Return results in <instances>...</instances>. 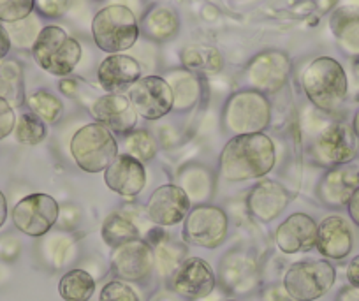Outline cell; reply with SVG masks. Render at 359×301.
Segmentation results:
<instances>
[{
	"mask_svg": "<svg viewBox=\"0 0 359 301\" xmlns=\"http://www.w3.org/2000/svg\"><path fill=\"white\" fill-rule=\"evenodd\" d=\"M275 145L266 134H243L227 141L220 154V173L227 182L262 178L273 169Z\"/></svg>",
	"mask_w": 359,
	"mask_h": 301,
	"instance_id": "6da1fadb",
	"label": "cell"
},
{
	"mask_svg": "<svg viewBox=\"0 0 359 301\" xmlns=\"http://www.w3.org/2000/svg\"><path fill=\"white\" fill-rule=\"evenodd\" d=\"M303 92L317 109L334 113L347 99L348 81L344 67L331 57H319L310 62L302 76Z\"/></svg>",
	"mask_w": 359,
	"mask_h": 301,
	"instance_id": "7a4b0ae2",
	"label": "cell"
},
{
	"mask_svg": "<svg viewBox=\"0 0 359 301\" xmlns=\"http://www.w3.org/2000/svg\"><path fill=\"white\" fill-rule=\"evenodd\" d=\"M136 15L123 4H111L101 9L92 20V37L99 50L109 55L123 53L140 37Z\"/></svg>",
	"mask_w": 359,
	"mask_h": 301,
	"instance_id": "3957f363",
	"label": "cell"
},
{
	"mask_svg": "<svg viewBox=\"0 0 359 301\" xmlns=\"http://www.w3.org/2000/svg\"><path fill=\"white\" fill-rule=\"evenodd\" d=\"M71 155L83 171L101 173L118 157V145L108 127L94 122L76 131L71 140Z\"/></svg>",
	"mask_w": 359,
	"mask_h": 301,
	"instance_id": "277c9868",
	"label": "cell"
},
{
	"mask_svg": "<svg viewBox=\"0 0 359 301\" xmlns=\"http://www.w3.org/2000/svg\"><path fill=\"white\" fill-rule=\"evenodd\" d=\"M81 46L57 25H48L37 36L32 46L34 60L53 76H67L81 60Z\"/></svg>",
	"mask_w": 359,
	"mask_h": 301,
	"instance_id": "5b68a950",
	"label": "cell"
},
{
	"mask_svg": "<svg viewBox=\"0 0 359 301\" xmlns=\"http://www.w3.org/2000/svg\"><path fill=\"white\" fill-rule=\"evenodd\" d=\"M222 119L224 127L234 136L259 134L269 126L271 105L257 90H241L229 97Z\"/></svg>",
	"mask_w": 359,
	"mask_h": 301,
	"instance_id": "8992f818",
	"label": "cell"
},
{
	"mask_svg": "<svg viewBox=\"0 0 359 301\" xmlns=\"http://www.w3.org/2000/svg\"><path fill=\"white\" fill-rule=\"evenodd\" d=\"M337 272L327 261H299L287 269L284 289L294 301H316L330 293Z\"/></svg>",
	"mask_w": 359,
	"mask_h": 301,
	"instance_id": "52a82bcc",
	"label": "cell"
},
{
	"mask_svg": "<svg viewBox=\"0 0 359 301\" xmlns=\"http://www.w3.org/2000/svg\"><path fill=\"white\" fill-rule=\"evenodd\" d=\"M359 150V140L352 126L344 122H334L327 126L313 141V157L320 166L334 168V166L351 164Z\"/></svg>",
	"mask_w": 359,
	"mask_h": 301,
	"instance_id": "ba28073f",
	"label": "cell"
},
{
	"mask_svg": "<svg viewBox=\"0 0 359 301\" xmlns=\"http://www.w3.org/2000/svg\"><path fill=\"white\" fill-rule=\"evenodd\" d=\"M58 203L48 194H30L18 201L13 208V222L16 229L27 236H43L58 219Z\"/></svg>",
	"mask_w": 359,
	"mask_h": 301,
	"instance_id": "9c48e42d",
	"label": "cell"
},
{
	"mask_svg": "<svg viewBox=\"0 0 359 301\" xmlns=\"http://www.w3.org/2000/svg\"><path fill=\"white\" fill-rule=\"evenodd\" d=\"M291 60L284 51L268 50L255 55L245 69L248 85L261 93H275L287 83Z\"/></svg>",
	"mask_w": 359,
	"mask_h": 301,
	"instance_id": "30bf717a",
	"label": "cell"
},
{
	"mask_svg": "<svg viewBox=\"0 0 359 301\" xmlns=\"http://www.w3.org/2000/svg\"><path fill=\"white\" fill-rule=\"evenodd\" d=\"M229 220L224 210L217 206H198L185 219L184 236L192 245L203 248H217L227 236Z\"/></svg>",
	"mask_w": 359,
	"mask_h": 301,
	"instance_id": "8fae6325",
	"label": "cell"
},
{
	"mask_svg": "<svg viewBox=\"0 0 359 301\" xmlns=\"http://www.w3.org/2000/svg\"><path fill=\"white\" fill-rule=\"evenodd\" d=\"M134 109L144 120H158L168 115L175 106L172 90L161 76L140 78L129 90Z\"/></svg>",
	"mask_w": 359,
	"mask_h": 301,
	"instance_id": "7c38bea8",
	"label": "cell"
},
{
	"mask_svg": "<svg viewBox=\"0 0 359 301\" xmlns=\"http://www.w3.org/2000/svg\"><path fill=\"white\" fill-rule=\"evenodd\" d=\"M154 265V250L140 238L116 247L111 257L113 273L123 282H143L150 276Z\"/></svg>",
	"mask_w": 359,
	"mask_h": 301,
	"instance_id": "4fadbf2b",
	"label": "cell"
},
{
	"mask_svg": "<svg viewBox=\"0 0 359 301\" xmlns=\"http://www.w3.org/2000/svg\"><path fill=\"white\" fill-rule=\"evenodd\" d=\"M148 217L162 227H171L187 219L191 212V199L178 185H162L148 199Z\"/></svg>",
	"mask_w": 359,
	"mask_h": 301,
	"instance_id": "5bb4252c",
	"label": "cell"
},
{
	"mask_svg": "<svg viewBox=\"0 0 359 301\" xmlns=\"http://www.w3.org/2000/svg\"><path fill=\"white\" fill-rule=\"evenodd\" d=\"M171 286L180 296L198 300L215 289V273L205 259L189 257L172 273Z\"/></svg>",
	"mask_w": 359,
	"mask_h": 301,
	"instance_id": "9a60e30c",
	"label": "cell"
},
{
	"mask_svg": "<svg viewBox=\"0 0 359 301\" xmlns=\"http://www.w3.org/2000/svg\"><path fill=\"white\" fill-rule=\"evenodd\" d=\"M359 189V168L354 164L334 166L326 171L317 187L320 203L330 208L347 206L352 194Z\"/></svg>",
	"mask_w": 359,
	"mask_h": 301,
	"instance_id": "2e32d148",
	"label": "cell"
},
{
	"mask_svg": "<svg viewBox=\"0 0 359 301\" xmlns=\"http://www.w3.org/2000/svg\"><path fill=\"white\" fill-rule=\"evenodd\" d=\"M92 116L95 122L108 127L111 133L129 134L136 129L137 113L129 97L123 93H108L99 97L92 106Z\"/></svg>",
	"mask_w": 359,
	"mask_h": 301,
	"instance_id": "e0dca14e",
	"label": "cell"
},
{
	"mask_svg": "<svg viewBox=\"0 0 359 301\" xmlns=\"http://www.w3.org/2000/svg\"><path fill=\"white\" fill-rule=\"evenodd\" d=\"M104 182L109 190L127 199H133L140 196L147 185V171L143 162L134 159L133 155H118L104 171Z\"/></svg>",
	"mask_w": 359,
	"mask_h": 301,
	"instance_id": "ac0fdd59",
	"label": "cell"
},
{
	"mask_svg": "<svg viewBox=\"0 0 359 301\" xmlns=\"http://www.w3.org/2000/svg\"><path fill=\"white\" fill-rule=\"evenodd\" d=\"M275 243L284 254L309 252L317 243V224L306 213H292L278 226Z\"/></svg>",
	"mask_w": 359,
	"mask_h": 301,
	"instance_id": "d6986e66",
	"label": "cell"
},
{
	"mask_svg": "<svg viewBox=\"0 0 359 301\" xmlns=\"http://www.w3.org/2000/svg\"><path fill=\"white\" fill-rule=\"evenodd\" d=\"M354 245L351 224L340 215H330L317 224V250L327 259H345Z\"/></svg>",
	"mask_w": 359,
	"mask_h": 301,
	"instance_id": "ffe728a7",
	"label": "cell"
},
{
	"mask_svg": "<svg viewBox=\"0 0 359 301\" xmlns=\"http://www.w3.org/2000/svg\"><path fill=\"white\" fill-rule=\"evenodd\" d=\"M289 205V194L280 183L264 180L259 182L254 189L250 190L247 199V208L255 219L261 222H271L277 219L285 206Z\"/></svg>",
	"mask_w": 359,
	"mask_h": 301,
	"instance_id": "44dd1931",
	"label": "cell"
},
{
	"mask_svg": "<svg viewBox=\"0 0 359 301\" xmlns=\"http://www.w3.org/2000/svg\"><path fill=\"white\" fill-rule=\"evenodd\" d=\"M141 78V65L133 57L115 53L101 62L97 79L102 88L109 93H118L127 86H133Z\"/></svg>",
	"mask_w": 359,
	"mask_h": 301,
	"instance_id": "7402d4cb",
	"label": "cell"
},
{
	"mask_svg": "<svg viewBox=\"0 0 359 301\" xmlns=\"http://www.w3.org/2000/svg\"><path fill=\"white\" fill-rule=\"evenodd\" d=\"M140 30H143L148 39L164 43L178 34L180 18L175 9L168 8V6H155L147 13Z\"/></svg>",
	"mask_w": 359,
	"mask_h": 301,
	"instance_id": "603a6c76",
	"label": "cell"
},
{
	"mask_svg": "<svg viewBox=\"0 0 359 301\" xmlns=\"http://www.w3.org/2000/svg\"><path fill=\"white\" fill-rule=\"evenodd\" d=\"M333 34L340 50L348 57H359V11L341 9L333 16Z\"/></svg>",
	"mask_w": 359,
	"mask_h": 301,
	"instance_id": "cb8c5ba5",
	"label": "cell"
},
{
	"mask_svg": "<svg viewBox=\"0 0 359 301\" xmlns=\"http://www.w3.org/2000/svg\"><path fill=\"white\" fill-rule=\"evenodd\" d=\"M182 64L192 74H217L222 69L224 60L219 50L205 44H192L182 51Z\"/></svg>",
	"mask_w": 359,
	"mask_h": 301,
	"instance_id": "d4e9b609",
	"label": "cell"
},
{
	"mask_svg": "<svg viewBox=\"0 0 359 301\" xmlns=\"http://www.w3.org/2000/svg\"><path fill=\"white\" fill-rule=\"evenodd\" d=\"M164 79L172 90V99H175L172 108L178 112H185L196 105V100L199 99V92H201L196 74L189 71H175Z\"/></svg>",
	"mask_w": 359,
	"mask_h": 301,
	"instance_id": "484cf974",
	"label": "cell"
},
{
	"mask_svg": "<svg viewBox=\"0 0 359 301\" xmlns=\"http://www.w3.org/2000/svg\"><path fill=\"white\" fill-rule=\"evenodd\" d=\"M58 290L65 301H88L95 293V280L85 269H71L62 276Z\"/></svg>",
	"mask_w": 359,
	"mask_h": 301,
	"instance_id": "4316f807",
	"label": "cell"
},
{
	"mask_svg": "<svg viewBox=\"0 0 359 301\" xmlns=\"http://www.w3.org/2000/svg\"><path fill=\"white\" fill-rule=\"evenodd\" d=\"M102 238L109 247H120L123 243L137 240L140 238V231L137 227L127 219L122 213H111L106 217L104 224H102Z\"/></svg>",
	"mask_w": 359,
	"mask_h": 301,
	"instance_id": "83f0119b",
	"label": "cell"
},
{
	"mask_svg": "<svg viewBox=\"0 0 359 301\" xmlns=\"http://www.w3.org/2000/svg\"><path fill=\"white\" fill-rule=\"evenodd\" d=\"M27 105H29L30 112L37 119L43 120L44 123H55L62 116V112H64V106H62L60 99L55 97L53 93L48 92V90H37V92H34L27 99Z\"/></svg>",
	"mask_w": 359,
	"mask_h": 301,
	"instance_id": "f1b7e54d",
	"label": "cell"
},
{
	"mask_svg": "<svg viewBox=\"0 0 359 301\" xmlns=\"http://www.w3.org/2000/svg\"><path fill=\"white\" fill-rule=\"evenodd\" d=\"M16 140L22 145H39L46 138V127L41 119H37L34 113H23L15 126Z\"/></svg>",
	"mask_w": 359,
	"mask_h": 301,
	"instance_id": "f546056e",
	"label": "cell"
},
{
	"mask_svg": "<svg viewBox=\"0 0 359 301\" xmlns=\"http://www.w3.org/2000/svg\"><path fill=\"white\" fill-rule=\"evenodd\" d=\"M127 152L140 162H148L157 155V141L148 131L134 129L127 134Z\"/></svg>",
	"mask_w": 359,
	"mask_h": 301,
	"instance_id": "4dcf8cb0",
	"label": "cell"
},
{
	"mask_svg": "<svg viewBox=\"0 0 359 301\" xmlns=\"http://www.w3.org/2000/svg\"><path fill=\"white\" fill-rule=\"evenodd\" d=\"M36 0H0V22L18 23L29 18L34 11Z\"/></svg>",
	"mask_w": 359,
	"mask_h": 301,
	"instance_id": "1f68e13d",
	"label": "cell"
},
{
	"mask_svg": "<svg viewBox=\"0 0 359 301\" xmlns=\"http://www.w3.org/2000/svg\"><path fill=\"white\" fill-rule=\"evenodd\" d=\"M41 30H37V22L34 18H25L18 23H11L8 34L9 39L15 41L18 46H27V44L36 43L37 36H39Z\"/></svg>",
	"mask_w": 359,
	"mask_h": 301,
	"instance_id": "d6a6232c",
	"label": "cell"
},
{
	"mask_svg": "<svg viewBox=\"0 0 359 301\" xmlns=\"http://www.w3.org/2000/svg\"><path fill=\"white\" fill-rule=\"evenodd\" d=\"M155 255H157V262L158 266H161V272L171 273V272H176V268L182 265L180 261H182V255H184V248L176 243H169V241H165V245H162V247L157 248Z\"/></svg>",
	"mask_w": 359,
	"mask_h": 301,
	"instance_id": "836d02e7",
	"label": "cell"
},
{
	"mask_svg": "<svg viewBox=\"0 0 359 301\" xmlns=\"http://www.w3.org/2000/svg\"><path fill=\"white\" fill-rule=\"evenodd\" d=\"M99 301H140V297L134 293L133 287L127 286L126 282L113 280L102 287Z\"/></svg>",
	"mask_w": 359,
	"mask_h": 301,
	"instance_id": "e575fe53",
	"label": "cell"
},
{
	"mask_svg": "<svg viewBox=\"0 0 359 301\" xmlns=\"http://www.w3.org/2000/svg\"><path fill=\"white\" fill-rule=\"evenodd\" d=\"M16 126V116L13 112L11 105L6 97L0 95V140L8 138L9 134L15 131Z\"/></svg>",
	"mask_w": 359,
	"mask_h": 301,
	"instance_id": "d590c367",
	"label": "cell"
},
{
	"mask_svg": "<svg viewBox=\"0 0 359 301\" xmlns=\"http://www.w3.org/2000/svg\"><path fill=\"white\" fill-rule=\"evenodd\" d=\"M347 280L351 286L359 287V255H355L347 266Z\"/></svg>",
	"mask_w": 359,
	"mask_h": 301,
	"instance_id": "8d00e7d4",
	"label": "cell"
},
{
	"mask_svg": "<svg viewBox=\"0 0 359 301\" xmlns=\"http://www.w3.org/2000/svg\"><path fill=\"white\" fill-rule=\"evenodd\" d=\"M347 210L352 222H354L355 226H359V189L352 194L351 201H348V205H347Z\"/></svg>",
	"mask_w": 359,
	"mask_h": 301,
	"instance_id": "74e56055",
	"label": "cell"
},
{
	"mask_svg": "<svg viewBox=\"0 0 359 301\" xmlns=\"http://www.w3.org/2000/svg\"><path fill=\"white\" fill-rule=\"evenodd\" d=\"M9 50H11V39H9L8 30L0 25V60L9 53Z\"/></svg>",
	"mask_w": 359,
	"mask_h": 301,
	"instance_id": "f35d334b",
	"label": "cell"
},
{
	"mask_svg": "<svg viewBox=\"0 0 359 301\" xmlns=\"http://www.w3.org/2000/svg\"><path fill=\"white\" fill-rule=\"evenodd\" d=\"M337 301H359V287H345L340 290Z\"/></svg>",
	"mask_w": 359,
	"mask_h": 301,
	"instance_id": "ab89813d",
	"label": "cell"
},
{
	"mask_svg": "<svg viewBox=\"0 0 359 301\" xmlns=\"http://www.w3.org/2000/svg\"><path fill=\"white\" fill-rule=\"evenodd\" d=\"M266 301H294L291 296H289L287 293H285V289H271L268 294H266Z\"/></svg>",
	"mask_w": 359,
	"mask_h": 301,
	"instance_id": "60d3db41",
	"label": "cell"
},
{
	"mask_svg": "<svg viewBox=\"0 0 359 301\" xmlns=\"http://www.w3.org/2000/svg\"><path fill=\"white\" fill-rule=\"evenodd\" d=\"M6 219H8V201H6L2 190H0V227L4 226Z\"/></svg>",
	"mask_w": 359,
	"mask_h": 301,
	"instance_id": "b9f144b4",
	"label": "cell"
},
{
	"mask_svg": "<svg viewBox=\"0 0 359 301\" xmlns=\"http://www.w3.org/2000/svg\"><path fill=\"white\" fill-rule=\"evenodd\" d=\"M352 74H354V79L359 83V57H354L352 60Z\"/></svg>",
	"mask_w": 359,
	"mask_h": 301,
	"instance_id": "7bdbcfd3",
	"label": "cell"
},
{
	"mask_svg": "<svg viewBox=\"0 0 359 301\" xmlns=\"http://www.w3.org/2000/svg\"><path fill=\"white\" fill-rule=\"evenodd\" d=\"M352 129H354L355 136H358V140H359V109H358V112H355L354 120H352Z\"/></svg>",
	"mask_w": 359,
	"mask_h": 301,
	"instance_id": "ee69618b",
	"label": "cell"
},
{
	"mask_svg": "<svg viewBox=\"0 0 359 301\" xmlns=\"http://www.w3.org/2000/svg\"><path fill=\"white\" fill-rule=\"evenodd\" d=\"M355 99H358V100H359V93H358V95H355Z\"/></svg>",
	"mask_w": 359,
	"mask_h": 301,
	"instance_id": "f6af8a7d",
	"label": "cell"
},
{
	"mask_svg": "<svg viewBox=\"0 0 359 301\" xmlns=\"http://www.w3.org/2000/svg\"><path fill=\"white\" fill-rule=\"evenodd\" d=\"M231 301H233V300H231Z\"/></svg>",
	"mask_w": 359,
	"mask_h": 301,
	"instance_id": "bcb514c9",
	"label": "cell"
}]
</instances>
